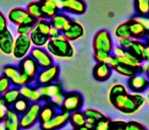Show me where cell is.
<instances>
[{"label": "cell", "mask_w": 149, "mask_h": 130, "mask_svg": "<svg viewBox=\"0 0 149 130\" xmlns=\"http://www.w3.org/2000/svg\"><path fill=\"white\" fill-rule=\"evenodd\" d=\"M146 99L140 94H129L125 93L116 97L110 101V104L118 111L125 115L135 114L144 106Z\"/></svg>", "instance_id": "cell-1"}, {"label": "cell", "mask_w": 149, "mask_h": 130, "mask_svg": "<svg viewBox=\"0 0 149 130\" xmlns=\"http://www.w3.org/2000/svg\"><path fill=\"white\" fill-rule=\"evenodd\" d=\"M110 53L103 51H94V59L97 63H108L110 58Z\"/></svg>", "instance_id": "cell-39"}, {"label": "cell", "mask_w": 149, "mask_h": 130, "mask_svg": "<svg viewBox=\"0 0 149 130\" xmlns=\"http://www.w3.org/2000/svg\"><path fill=\"white\" fill-rule=\"evenodd\" d=\"M34 28H35L38 32L43 34L44 36L49 38V33H50V30H51V25H50L49 21H47V19H38V21H36Z\"/></svg>", "instance_id": "cell-35"}, {"label": "cell", "mask_w": 149, "mask_h": 130, "mask_svg": "<svg viewBox=\"0 0 149 130\" xmlns=\"http://www.w3.org/2000/svg\"><path fill=\"white\" fill-rule=\"evenodd\" d=\"M53 1H55V2L57 3V4L60 6V9H61V2H62V0H53Z\"/></svg>", "instance_id": "cell-54"}, {"label": "cell", "mask_w": 149, "mask_h": 130, "mask_svg": "<svg viewBox=\"0 0 149 130\" xmlns=\"http://www.w3.org/2000/svg\"><path fill=\"white\" fill-rule=\"evenodd\" d=\"M126 127L127 122L123 121V120H116V121H112L110 130H127Z\"/></svg>", "instance_id": "cell-43"}, {"label": "cell", "mask_w": 149, "mask_h": 130, "mask_svg": "<svg viewBox=\"0 0 149 130\" xmlns=\"http://www.w3.org/2000/svg\"><path fill=\"white\" fill-rule=\"evenodd\" d=\"M42 105L40 103H34L31 104L30 108L23 114L19 116V125H21L22 130H27L31 128L38 122L39 119V113L41 110Z\"/></svg>", "instance_id": "cell-6"}, {"label": "cell", "mask_w": 149, "mask_h": 130, "mask_svg": "<svg viewBox=\"0 0 149 130\" xmlns=\"http://www.w3.org/2000/svg\"><path fill=\"white\" fill-rule=\"evenodd\" d=\"M135 19L138 21H140L143 25V27L146 29V31L149 33V15H147V17H135Z\"/></svg>", "instance_id": "cell-47"}, {"label": "cell", "mask_w": 149, "mask_h": 130, "mask_svg": "<svg viewBox=\"0 0 149 130\" xmlns=\"http://www.w3.org/2000/svg\"><path fill=\"white\" fill-rule=\"evenodd\" d=\"M125 93H128V91H127V89L124 85H122V83H114V85H112L110 87L109 91H108V100L110 102L116 97L123 95Z\"/></svg>", "instance_id": "cell-36"}, {"label": "cell", "mask_w": 149, "mask_h": 130, "mask_svg": "<svg viewBox=\"0 0 149 130\" xmlns=\"http://www.w3.org/2000/svg\"><path fill=\"white\" fill-rule=\"evenodd\" d=\"M13 44H15V38L8 29L0 33V52L1 53L4 55H11Z\"/></svg>", "instance_id": "cell-16"}, {"label": "cell", "mask_w": 149, "mask_h": 130, "mask_svg": "<svg viewBox=\"0 0 149 130\" xmlns=\"http://www.w3.org/2000/svg\"><path fill=\"white\" fill-rule=\"evenodd\" d=\"M2 75L5 76L9 81L11 85L15 87H21L24 85H29L31 81L21 73L17 66L15 65H5L2 68Z\"/></svg>", "instance_id": "cell-5"}, {"label": "cell", "mask_w": 149, "mask_h": 130, "mask_svg": "<svg viewBox=\"0 0 149 130\" xmlns=\"http://www.w3.org/2000/svg\"><path fill=\"white\" fill-rule=\"evenodd\" d=\"M30 40L32 42V45H34L35 47L43 48L44 46L47 45L48 41H49V38L44 36L43 34H41L40 32H38L35 28L32 29V32L29 35Z\"/></svg>", "instance_id": "cell-27"}, {"label": "cell", "mask_w": 149, "mask_h": 130, "mask_svg": "<svg viewBox=\"0 0 149 130\" xmlns=\"http://www.w3.org/2000/svg\"><path fill=\"white\" fill-rule=\"evenodd\" d=\"M129 23V29H130V34H131V38L135 40H142L144 38H146L148 32L146 31L143 25L140 21H137L135 17H132L131 19L128 21Z\"/></svg>", "instance_id": "cell-20"}, {"label": "cell", "mask_w": 149, "mask_h": 130, "mask_svg": "<svg viewBox=\"0 0 149 130\" xmlns=\"http://www.w3.org/2000/svg\"><path fill=\"white\" fill-rule=\"evenodd\" d=\"M19 98H21L19 87H10L8 91L0 96V102L3 104L6 108H11V106L15 104Z\"/></svg>", "instance_id": "cell-24"}, {"label": "cell", "mask_w": 149, "mask_h": 130, "mask_svg": "<svg viewBox=\"0 0 149 130\" xmlns=\"http://www.w3.org/2000/svg\"><path fill=\"white\" fill-rule=\"evenodd\" d=\"M32 47V42L30 40L29 36H23L19 35L15 39V44H13V54L17 59H23L24 57L28 56V53L31 51Z\"/></svg>", "instance_id": "cell-10"}, {"label": "cell", "mask_w": 149, "mask_h": 130, "mask_svg": "<svg viewBox=\"0 0 149 130\" xmlns=\"http://www.w3.org/2000/svg\"><path fill=\"white\" fill-rule=\"evenodd\" d=\"M74 130H91L90 128H88L86 125L81 126V127H78V128H74Z\"/></svg>", "instance_id": "cell-53"}, {"label": "cell", "mask_w": 149, "mask_h": 130, "mask_svg": "<svg viewBox=\"0 0 149 130\" xmlns=\"http://www.w3.org/2000/svg\"><path fill=\"white\" fill-rule=\"evenodd\" d=\"M26 10H27V12L32 17H34L37 21L43 19V14H42L41 6H40L39 1H32V2L28 3L27 7H26Z\"/></svg>", "instance_id": "cell-29"}, {"label": "cell", "mask_w": 149, "mask_h": 130, "mask_svg": "<svg viewBox=\"0 0 149 130\" xmlns=\"http://www.w3.org/2000/svg\"><path fill=\"white\" fill-rule=\"evenodd\" d=\"M133 43L132 39H120L118 44H120V47L123 48L124 50H129Z\"/></svg>", "instance_id": "cell-46"}, {"label": "cell", "mask_w": 149, "mask_h": 130, "mask_svg": "<svg viewBox=\"0 0 149 130\" xmlns=\"http://www.w3.org/2000/svg\"><path fill=\"white\" fill-rule=\"evenodd\" d=\"M142 60H144L147 63H149V45H147V44H146V46H145L144 52H143Z\"/></svg>", "instance_id": "cell-50"}, {"label": "cell", "mask_w": 149, "mask_h": 130, "mask_svg": "<svg viewBox=\"0 0 149 130\" xmlns=\"http://www.w3.org/2000/svg\"><path fill=\"white\" fill-rule=\"evenodd\" d=\"M19 93H21V97L25 98L31 104L40 103L43 100L41 93L39 91V87H31V85H24V87H19Z\"/></svg>", "instance_id": "cell-18"}, {"label": "cell", "mask_w": 149, "mask_h": 130, "mask_svg": "<svg viewBox=\"0 0 149 130\" xmlns=\"http://www.w3.org/2000/svg\"><path fill=\"white\" fill-rule=\"evenodd\" d=\"M7 30V19L4 13L0 10V33Z\"/></svg>", "instance_id": "cell-45"}, {"label": "cell", "mask_w": 149, "mask_h": 130, "mask_svg": "<svg viewBox=\"0 0 149 130\" xmlns=\"http://www.w3.org/2000/svg\"><path fill=\"white\" fill-rule=\"evenodd\" d=\"M149 87V78L145 74L137 73L128 79V87L134 94H141Z\"/></svg>", "instance_id": "cell-12"}, {"label": "cell", "mask_w": 149, "mask_h": 130, "mask_svg": "<svg viewBox=\"0 0 149 130\" xmlns=\"http://www.w3.org/2000/svg\"><path fill=\"white\" fill-rule=\"evenodd\" d=\"M61 35L65 38L68 41H77L81 39L85 35V29L84 27L77 21H72L61 32Z\"/></svg>", "instance_id": "cell-13"}, {"label": "cell", "mask_w": 149, "mask_h": 130, "mask_svg": "<svg viewBox=\"0 0 149 130\" xmlns=\"http://www.w3.org/2000/svg\"><path fill=\"white\" fill-rule=\"evenodd\" d=\"M127 130H147V128L145 127L143 124L139 123L138 121H134V120H131V121L127 122Z\"/></svg>", "instance_id": "cell-41"}, {"label": "cell", "mask_w": 149, "mask_h": 130, "mask_svg": "<svg viewBox=\"0 0 149 130\" xmlns=\"http://www.w3.org/2000/svg\"><path fill=\"white\" fill-rule=\"evenodd\" d=\"M61 9L72 14L81 15L86 12L87 5L84 0H62Z\"/></svg>", "instance_id": "cell-15"}, {"label": "cell", "mask_w": 149, "mask_h": 130, "mask_svg": "<svg viewBox=\"0 0 149 130\" xmlns=\"http://www.w3.org/2000/svg\"><path fill=\"white\" fill-rule=\"evenodd\" d=\"M70 114L65 112H60L56 113L54 117L50 121L46 122L44 124H40L42 130H58L62 128L68 121H70Z\"/></svg>", "instance_id": "cell-14"}, {"label": "cell", "mask_w": 149, "mask_h": 130, "mask_svg": "<svg viewBox=\"0 0 149 130\" xmlns=\"http://www.w3.org/2000/svg\"><path fill=\"white\" fill-rule=\"evenodd\" d=\"M147 101H148V104H149V95H148V97H147Z\"/></svg>", "instance_id": "cell-57"}, {"label": "cell", "mask_w": 149, "mask_h": 130, "mask_svg": "<svg viewBox=\"0 0 149 130\" xmlns=\"http://www.w3.org/2000/svg\"><path fill=\"white\" fill-rule=\"evenodd\" d=\"M60 32L58 30L54 29V28L51 27V30H50V33H49V39H54V38H57L58 36H60Z\"/></svg>", "instance_id": "cell-51"}, {"label": "cell", "mask_w": 149, "mask_h": 130, "mask_svg": "<svg viewBox=\"0 0 149 130\" xmlns=\"http://www.w3.org/2000/svg\"><path fill=\"white\" fill-rule=\"evenodd\" d=\"M83 113L85 114L86 118H91V119L95 120L96 122L99 121V120H101V119H103V118L105 117V115H104L102 112L98 111V110H96V109H92V108L85 109Z\"/></svg>", "instance_id": "cell-37"}, {"label": "cell", "mask_w": 149, "mask_h": 130, "mask_svg": "<svg viewBox=\"0 0 149 130\" xmlns=\"http://www.w3.org/2000/svg\"><path fill=\"white\" fill-rule=\"evenodd\" d=\"M93 49L94 51H103L107 53H111L113 49L112 39L110 33L107 30H100L96 33L93 38Z\"/></svg>", "instance_id": "cell-7"}, {"label": "cell", "mask_w": 149, "mask_h": 130, "mask_svg": "<svg viewBox=\"0 0 149 130\" xmlns=\"http://www.w3.org/2000/svg\"><path fill=\"white\" fill-rule=\"evenodd\" d=\"M112 70L116 71L118 74L123 75V76H127V77H129V78L134 76L135 74L138 73V70H137V69L132 68V67L127 66V65H124V64H120V63H118Z\"/></svg>", "instance_id": "cell-32"}, {"label": "cell", "mask_w": 149, "mask_h": 130, "mask_svg": "<svg viewBox=\"0 0 149 130\" xmlns=\"http://www.w3.org/2000/svg\"><path fill=\"white\" fill-rule=\"evenodd\" d=\"M111 123H112V120H110L107 117H104L103 119L96 122L92 130H110Z\"/></svg>", "instance_id": "cell-38"}, {"label": "cell", "mask_w": 149, "mask_h": 130, "mask_svg": "<svg viewBox=\"0 0 149 130\" xmlns=\"http://www.w3.org/2000/svg\"><path fill=\"white\" fill-rule=\"evenodd\" d=\"M39 91L41 93L42 99L45 101L49 102L52 98H54L55 96L59 95V94L63 93L62 91V85L60 83H50L47 85H43V87H39Z\"/></svg>", "instance_id": "cell-17"}, {"label": "cell", "mask_w": 149, "mask_h": 130, "mask_svg": "<svg viewBox=\"0 0 149 130\" xmlns=\"http://www.w3.org/2000/svg\"><path fill=\"white\" fill-rule=\"evenodd\" d=\"M84 100L83 96L78 91H70L64 94V98L62 104L60 106L61 112L72 114L74 112L80 111L83 106Z\"/></svg>", "instance_id": "cell-3"}, {"label": "cell", "mask_w": 149, "mask_h": 130, "mask_svg": "<svg viewBox=\"0 0 149 130\" xmlns=\"http://www.w3.org/2000/svg\"><path fill=\"white\" fill-rule=\"evenodd\" d=\"M39 2L43 19H52L60 9V6L53 0H39Z\"/></svg>", "instance_id": "cell-21"}, {"label": "cell", "mask_w": 149, "mask_h": 130, "mask_svg": "<svg viewBox=\"0 0 149 130\" xmlns=\"http://www.w3.org/2000/svg\"><path fill=\"white\" fill-rule=\"evenodd\" d=\"M2 123L6 130H22L19 125V115L13 112L10 108L7 109Z\"/></svg>", "instance_id": "cell-23"}, {"label": "cell", "mask_w": 149, "mask_h": 130, "mask_svg": "<svg viewBox=\"0 0 149 130\" xmlns=\"http://www.w3.org/2000/svg\"><path fill=\"white\" fill-rule=\"evenodd\" d=\"M30 56L35 60L38 67L41 69L47 68V67L53 65V57L44 48L34 47L30 51Z\"/></svg>", "instance_id": "cell-11"}, {"label": "cell", "mask_w": 149, "mask_h": 130, "mask_svg": "<svg viewBox=\"0 0 149 130\" xmlns=\"http://www.w3.org/2000/svg\"><path fill=\"white\" fill-rule=\"evenodd\" d=\"M93 77L97 81H106L112 74V68L107 63H96L93 67Z\"/></svg>", "instance_id": "cell-19"}, {"label": "cell", "mask_w": 149, "mask_h": 130, "mask_svg": "<svg viewBox=\"0 0 149 130\" xmlns=\"http://www.w3.org/2000/svg\"><path fill=\"white\" fill-rule=\"evenodd\" d=\"M72 19H70L68 15H66L65 13H56L52 19H49L50 25L54 29L58 30L59 32H62L68 25L70 23Z\"/></svg>", "instance_id": "cell-25"}, {"label": "cell", "mask_w": 149, "mask_h": 130, "mask_svg": "<svg viewBox=\"0 0 149 130\" xmlns=\"http://www.w3.org/2000/svg\"><path fill=\"white\" fill-rule=\"evenodd\" d=\"M118 63L124 64L127 66H130L132 68H135L137 70H140L141 66H142V60L139 59L138 57H136L135 55H133L129 50H126L125 54L120 57H116Z\"/></svg>", "instance_id": "cell-22"}, {"label": "cell", "mask_w": 149, "mask_h": 130, "mask_svg": "<svg viewBox=\"0 0 149 130\" xmlns=\"http://www.w3.org/2000/svg\"><path fill=\"white\" fill-rule=\"evenodd\" d=\"M112 51H113V56H114V57H120V56H123L125 54L126 50H124L123 48H120V46H118V47L113 48V49H112Z\"/></svg>", "instance_id": "cell-49"}, {"label": "cell", "mask_w": 149, "mask_h": 130, "mask_svg": "<svg viewBox=\"0 0 149 130\" xmlns=\"http://www.w3.org/2000/svg\"><path fill=\"white\" fill-rule=\"evenodd\" d=\"M7 19L11 23L15 25H28L34 27L37 21L34 17H32L29 13L27 12L25 8L22 7H13L7 13Z\"/></svg>", "instance_id": "cell-4"}, {"label": "cell", "mask_w": 149, "mask_h": 130, "mask_svg": "<svg viewBox=\"0 0 149 130\" xmlns=\"http://www.w3.org/2000/svg\"><path fill=\"white\" fill-rule=\"evenodd\" d=\"M114 35L118 39H132L130 34V29H129V23L128 21L118 25L114 30Z\"/></svg>", "instance_id": "cell-34"}, {"label": "cell", "mask_w": 149, "mask_h": 130, "mask_svg": "<svg viewBox=\"0 0 149 130\" xmlns=\"http://www.w3.org/2000/svg\"><path fill=\"white\" fill-rule=\"evenodd\" d=\"M8 108H6L4 105H3L1 102H0V123H2L3 120H4V117L6 115V111Z\"/></svg>", "instance_id": "cell-48"}, {"label": "cell", "mask_w": 149, "mask_h": 130, "mask_svg": "<svg viewBox=\"0 0 149 130\" xmlns=\"http://www.w3.org/2000/svg\"><path fill=\"white\" fill-rule=\"evenodd\" d=\"M134 5L138 17L149 15V0H134Z\"/></svg>", "instance_id": "cell-31"}, {"label": "cell", "mask_w": 149, "mask_h": 130, "mask_svg": "<svg viewBox=\"0 0 149 130\" xmlns=\"http://www.w3.org/2000/svg\"><path fill=\"white\" fill-rule=\"evenodd\" d=\"M34 27L32 25H17V32L19 33V35H23V36H29L30 33L32 32V29Z\"/></svg>", "instance_id": "cell-44"}, {"label": "cell", "mask_w": 149, "mask_h": 130, "mask_svg": "<svg viewBox=\"0 0 149 130\" xmlns=\"http://www.w3.org/2000/svg\"><path fill=\"white\" fill-rule=\"evenodd\" d=\"M145 46H146V44L143 43L142 41L133 40V43H132V45H131L129 51H130L133 55H135L136 57H138L139 59L142 60V55H143V52H144Z\"/></svg>", "instance_id": "cell-33"}, {"label": "cell", "mask_w": 149, "mask_h": 130, "mask_svg": "<svg viewBox=\"0 0 149 130\" xmlns=\"http://www.w3.org/2000/svg\"><path fill=\"white\" fill-rule=\"evenodd\" d=\"M0 130H6L4 127V125H3V123H0Z\"/></svg>", "instance_id": "cell-56"}, {"label": "cell", "mask_w": 149, "mask_h": 130, "mask_svg": "<svg viewBox=\"0 0 149 130\" xmlns=\"http://www.w3.org/2000/svg\"><path fill=\"white\" fill-rule=\"evenodd\" d=\"M145 39H146V44H147V45H149V33L147 34V36H146V38H145Z\"/></svg>", "instance_id": "cell-55"}, {"label": "cell", "mask_w": 149, "mask_h": 130, "mask_svg": "<svg viewBox=\"0 0 149 130\" xmlns=\"http://www.w3.org/2000/svg\"><path fill=\"white\" fill-rule=\"evenodd\" d=\"M30 106H31V103H30L28 100H26L25 98L21 97L15 102V104L11 106L10 109L13 110V112H15L17 115L21 116V115H23V114L25 113L28 109H29Z\"/></svg>", "instance_id": "cell-28"}, {"label": "cell", "mask_w": 149, "mask_h": 130, "mask_svg": "<svg viewBox=\"0 0 149 130\" xmlns=\"http://www.w3.org/2000/svg\"><path fill=\"white\" fill-rule=\"evenodd\" d=\"M140 71H141V73H146L145 75L149 78V63L145 64V65H142L140 68Z\"/></svg>", "instance_id": "cell-52"}, {"label": "cell", "mask_w": 149, "mask_h": 130, "mask_svg": "<svg viewBox=\"0 0 149 130\" xmlns=\"http://www.w3.org/2000/svg\"><path fill=\"white\" fill-rule=\"evenodd\" d=\"M17 68L21 71L22 74L25 75L31 83L35 80L36 76L39 72V67H38L37 63L30 55L26 56L23 59L19 60Z\"/></svg>", "instance_id": "cell-9"}, {"label": "cell", "mask_w": 149, "mask_h": 130, "mask_svg": "<svg viewBox=\"0 0 149 130\" xmlns=\"http://www.w3.org/2000/svg\"><path fill=\"white\" fill-rule=\"evenodd\" d=\"M63 98H64V94L61 93V94H59V95L55 96L54 98H52L48 103H49L50 105L53 106L54 108L55 107L60 108V106H61V104H62V101H63Z\"/></svg>", "instance_id": "cell-42"}, {"label": "cell", "mask_w": 149, "mask_h": 130, "mask_svg": "<svg viewBox=\"0 0 149 130\" xmlns=\"http://www.w3.org/2000/svg\"><path fill=\"white\" fill-rule=\"evenodd\" d=\"M47 51L51 56L62 59H70L74 55V49L72 43L65 39L62 35L54 39H49L47 45Z\"/></svg>", "instance_id": "cell-2"}, {"label": "cell", "mask_w": 149, "mask_h": 130, "mask_svg": "<svg viewBox=\"0 0 149 130\" xmlns=\"http://www.w3.org/2000/svg\"><path fill=\"white\" fill-rule=\"evenodd\" d=\"M55 114H56L55 108L52 105H50L49 103H47L41 107L38 121L40 122V124H44V123H46V122L50 121V120L54 117Z\"/></svg>", "instance_id": "cell-26"}, {"label": "cell", "mask_w": 149, "mask_h": 130, "mask_svg": "<svg viewBox=\"0 0 149 130\" xmlns=\"http://www.w3.org/2000/svg\"><path fill=\"white\" fill-rule=\"evenodd\" d=\"M70 122L74 128H78L84 126L86 124V116L83 112L77 111L70 115Z\"/></svg>", "instance_id": "cell-30"}, {"label": "cell", "mask_w": 149, "mask_h": 130, "mask_svg": "<svg viewBox=\"0 0 149 130\" xmlns=\"http://www.w3.org/2000/svg\"><path fill=\"white\" fill-rule=\"evenodd\" d=\"M59 66L58 65H51V66L47 67L39 70L37 76H36V83L39 87H43V85H47L50 83H53L57 80L58 76H59Z\"/></svg>", "instance_id": "cell-8"}, {"label": "cell", "mask_w": 149, "mask_h": 130, "mask_svg": "<svg viewBox=\"0 0 149 130\" xmlns=\"http://www.w3.org/2000/svg\"><path fill=\"white\" fill-rule=\"evenodd\" d=\"M10 87H11L10 81L5 76L1 75V76H0V96L2 95V94H4L6 91H8Z\"/></svg>", "instance_id": "cell-40"}]
</instances>
